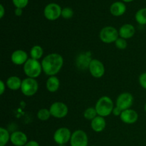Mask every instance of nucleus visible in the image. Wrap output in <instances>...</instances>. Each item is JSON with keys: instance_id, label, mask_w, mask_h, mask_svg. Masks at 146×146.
<instances>
[{"instance_id": "obj_5", "label": "nucleus", "mask_w": 146, "mask_h": 146, "mask_svg": "<svg viewBox=\"0 0 146 146\" xmlns=\"http://www.w3.org/2000/svg\"><path fill=\"white\" fill-rule=\"evenodd\" d=\"M21 91L26 96H33L38 90V84L35 78H26L22 80Z\"/></svg>"}, {"instance_id": "obj_35", "label": "nucleus", "mask_w": 146, "mask_h": 146, "mask_svg": "<svg viewBox=\"0 0 146 146\" xmlns=\"http://www.w3.org/2000/svg\"><path fill=\"white\" fill-rule=\"evenodd\" d=\"M123 2H125V3H129V2H131V1H134V0H122Z\"/></svg>"}, {"instance_id": "obj_16", "label": "nucleus", "mask_w": 146, "mask_h": 146, "mask_svg": "<svg viewBox=\"0 0 146 146\" xmlns=\"http://www.w3.org/2000/svg\"><path fill=\"white\" fill-rule=\"evenodd\" d=\"M126 11V6L123 1H115L110 7V12L114 17H121Z\"/></svg>"}, {"instance_id": "obj_30", "label": "nucleus", "mask_w": 146, "mask_h": 146, "mask_svg": "<svg viewBox=\"0 0 146 146\" xmlns=\"http://www.w3.org/2000/svg\"><path fill=\"white\" fill-rule=\"evenodd\" d=\"M6 86H7V85H6L5 83L2 80H1L0 81V95H3V94L5 92Z\"/></svg>"}, {"instance_id": "obj_24", "label": "nucleus", "mask_w": 146, "mask_h": 146, "mask_svg": "<svg viewBox=\"0 0 146 146\" xmlns=\"http://www.w3.org/2000/svg\"><path fill=\"white\" fill-rule=\"evenodd\" d=\"M97 115H98V113H97V111L96 110L95 107H88L84 112V117L86 120H88V121H91Z\"/></svg>"}, {"instance_id": "obj_27", "label": "nucleus", "mask_w": 146, "mask_h": 146, "mask_svg": "<svg viewBox=\"0 0 146 146\" xmlns=\"http://www.w3.org/2000/svg\"><path fill=\"white\" fill-rule=\"evenodd\" d=\"M115 45L118 49L123 50L125 49V48H126L127 45H128V43H127L126 39H124V38L119 37V38L115 41Z\"/></svg>"}, {"instance_id": "obj_12", "label": "nucleus", "mask_w": 146, "mask_h": 146, "mask_svg": "<svg viewBox=\"0 0 146 146\" xmlns=\"http://www.w3.org/2000/svg\"><path fill=\"white\" fill-rule=\"evenodd\" d=\"M28 59V54L24 50H15L11 55V62L17 66H24Z\"/></svg>"}, {"instance_id": "obj_3", "label": "nucleus", "mask_w": 146, "mask_h": 146, "mask_svg": "<svg viewBox=\"0 0 146 146\" xmlns=\"http://www.w3.org/2000/svg\"><path fill=\"white\" fill-rule=\"evenodd\" d=\"M23 70L28 78H36L41 74L43 71L41 63L38 60L29 58L23 66Z\"/></svg>"}, {"instance_id": "obj_6", "label": "nucleus", "mask_w": 146, "mask_h": 146, "mask_svg": "<svg viewBox=\"0 0 146 146\" xmlns=\"http://www.w3.org/2000/svg\"><path fill=\"white\" fill-rule=\"evenodd\" d=\"M62 8L56 3L48 4L44 9V15L49 21H55L61 17Z\"/></svg>"}, {"instance_id": "obj_7", "label": "nucleus", "mask_w": 146, "mask_h": 146, "mask_svg": "<svg viewBox=\"0 0 146 146\" xmlns=\"http://www.w3.org/2000/svg\"><path fill=\"white\" fill-rule=\"evenodd\" d=\"M49 111L51 116L56 118H63L68 113V108L66 104L61 101L53 103L49 107Z\"/></svg>"}, {"instance_id": "obj_26", "label": "nucleus", "mask_w": 146, "mask_h": 146, "mask_svg": "<svg viewBox=\"0 0 146 146\" xmlns=\"http://www.w3.org/2000/svg\"><path fill=\"white\" fill-rule=\"evenodd\" d=\"M74 14V10L71 7H64V8L62 9L61 17L64 19H69L72 18Z\"/></svg>"}, {"instance_id": "obj_33", "label": "nucleus", "mask_w": 146, "mask_h": 146, "mask_svg": "<svg viewBox=\"0 0 146 146\" xmlns=\"http://www.w3.org/2000/svg\"><path fill=\"white\" fill-rule=\"evenodd\" d=\"M14 14L17 17H21L23 14V9L19 8H16L14 10Z\"/></svg>"}, {"instance_id": "obj_8", "label": "nucleus", "mask_w": 146, "mask_h": 146, "mask_svg": "<svg viewBox=\"0 0 146 146\" xmlns=\"http://www.w3.org/2000/svg\"><path fill=\"white\" fill-rule=\"evenodd\" d=\"M71 131L68 128L61 127L58 128L54 133V141L58 145H66L70 142L71 138Z\"/></svg>"}, {"instance_id": "obj_14", "label": "nucleus", "mask_w": 146, "mask_h": 146, "mask_svg": "<svg viewBox=\"0 0 146 146\" xmlns=\"http://www.w3.org/2000/svg\"><path fill=\"white\" fill-rule=\"evenodd\" d=\"M10 141L14 146H24L28 142V138L22 131H17L11 134Z\"/></svg>"}, {"instance_id": "obj_29", "label": "nucleus", "mask_w": 146, "mask_h": 146, "mask_svg": "<svg viewBox=\"0 0 146 146\" xmlns=\"http://www.w3.org/2000/svg\"><path fill=\"white\" fill-rule=\"evenodd\" d=\"M139 84L143 88L146 90V72L143 73L139 76Z\"/></svg>"}, {"instance_id": "obj_20", "label": "nucleus", "mask_w": 146, "mask_h": 146, "mask_svg": "<svg viewBox=\"0 0 146 146\" xmlns=\"http://www.w3.org/2000/svg\"><path fill=\"white\" fill-rule=\"evenodd\" d=\"M21 83H22V80H21L19 77L12 76L7 78L6 81V85L7 88H9L11 91H17L18 89H21Z\"/></svg>"}, {"instance_id": "obj_21", "label": "nucleus", "mask_w": 146, "mask_h": 146, "mask_svg": "<svg viewBox=\"0 0 146 146\" xmlns=\"http://www.w3.org/2000/svg\"><path fill=\"white\" fill-rule=\"evenodd\" d=\"M44 55V49L39 45H34L30 50V56L31 58L39 60Z\"/></svg>"}, {"instance_id": "obj_13", "label": "nucleus", "mask_w": 146, "mask_h": 146, "mask_svg": "<svg viewBox=\"0 0 146 146\" xmlns=\"http://www.w3.org/2000/svg\"><path fill=\"white\" fill-rule=\"evenodd\" d=\"M120 118L124 123L133 124L138 121V114L135 110L129 108L122 111L120 115Z\"/></svg>"}, {"instance_id": "obj_1", "label": "nucleus", "mask_w": 146, "mask_h": 146, "mask_svg": "<svg viewBox=\"0 0 146 146\" xmlns=\"http://www.w3.org/2000/svg\"><path fill=\"white\" fill-rule=\"evenodd\" d=\"M43 71L48 76H56L62 68L64 66L63 56L57 53L48 54L41 61Z\"/></svg>"}, {"instance_id": "obj_36", "label": "nucleus", "mask_w": 146, "mask_h": 146, "mask_svg": "<svg viewBox=\"0 0 146 146\" xmlns=\"http://www.w3.org/2000/svg\"><path fill=\"white\" fill-rule=\"evenodd\" d=\"M144 110H145V113H146V104H145V106H144Z\"/></svg>"}, {"instance_id": "obj_11", "label": "nucleus", "mask_w": 146, "mask_h": 146, "mask_svg": "<svg viewBox=\"0 0 146 146\" xmlns=\"http://www.w3.org/2000/svg\"><path fill=\"white\" fill-rule=\"evenodd\" d=\"M88 71L93 77L100 78L105 74V66L100 60L92 59L88 66Z\"/></svg>"}, {"instance_id": "obj_4", "label": "nucleus", "mask_w": 146, "mask_h": 146, "mask_svg": "<svg viewBox=\"0 0 146 146\" xmlns=\"http://www.w3.org/2000/svg\"><path fill=\"white\" fill-rule=\"evenodd\" d=\"M99 38L102 42L105 44L115 43L119 38L118 31L112 26H107L104 27L99 33Z\"/></svg>"}, {"instance_id": "obj_2", "label": "nucleus", "mask_w": 146, "mask_h": 146, "mask_svg": "<svg viewBox=\"0 0 146 146\" xmlns=\"http://www.w3.org/2000/svg\"><path fill=\"white\" fill-rule=\"evenodd\" d=\"M95 108L98 115L105 118L112 113L114 108L113 101L110 97L104 96L97 101L95 105Z\"/></svg>"}, {"instance_id": "obj_34", "label": "nucleus", "mask_w": 146, "mask_h": 146, "mask_svg": "<svg viewBox=\"0 0 146 146\" xmlns=\"http://www.w3.org/2000/svg\"><path fill=\"white\" fill-rule=\"evenodd\" d=\"M5 14V9L3 4H0V19H2Z\"/></svg>"}, {"instance_id": "obj_28", "label": "nucleus", "mask_w": 146, "mask_h": 146, "mask_svg": "<svg viewBox=\"0 0 146 146\" xmlns=\"http://www.w3.org/2000/svg\"><path fill=\"white\" fill-rule=\"evenodd\" d=\"M13 4L16 8L24 9L28 5L29 0H12Z\"/></svg>"}, {"instance_id": "obj_25", "label": "nucleus", "mask_w": 146, "mask_h": 146, "mask_svg": "<svg viewBox=\"0 0 146 146\" xmlns=\"http://www.w3.org/2000/svg\"><path fill=\"white\" fill-rule=\"evenodd\" d=\"M51 116V115L49 109L41 108V109L38 110V111L37 112V118H38V120L41 121H48Z\"/></svg>"}, {"instance_id": "obj_38", "label": "nucleus", "mask_w": 146, "mask_h": 146, "mask_svg": "<svg viewBox=\"0 0 146 146\" xmlns=\"http://www.w3.org/2000/svg\"><path fill=\"white\" fill-rule=\"evenodd\" d=\"M90 146H96V145H90Z\"/></svg>"}, {"instance_id": "obj_31", "label": "nucleus", "mask_w": 146, "mask_h": 146, "mask_svg": "<svg viewBox=\"0 0 146 146\" xmlns=\"http://www.w3.org/2000/svg\"><path fill=\"white\" fill-rule=\"evenodd\" d=\"M123 111H121L120 108H118L117 106H115L114 107L113 110V112H112V114H113L115 116H120L121 114V113H122Z\"/></svg>"}, {"instance_id": "obj_37", "label": "nucleus", "mask_w": 146, "mask_h": 146, "mask_svg": "<svg viewBox=\"0 0 146 146\" xmlns=\"http://www.w3.org/2000/svg\"><path fill=\"white\" fill-rule=\"evenodd\" d=\"M58 146H66V145H58Z\"/></svg>"}, {"instance_id": "obj_17", "label": "nucleus", "mask_w": 146, "mask_h": 146, "mask_svg": "<svg viewBox=\"0 0 146 146\" xmlns=\"http://www.w3.org/2000/svg\"><path fill=\"white\" fill-rule=\"evenodd\" d=\"M106 126L105 118L100 115H97L91 122V127L94 132L101 133L104 131Z\"/></svg>"}, {"instance_id": "obj_10", "label": "nucleus", "mask_w": 146, "mask_h": 146, "mask_svg": "<svg viewBox=\"0 0 146 146\" xmlns=\"http://www.w3.org/2000/svg\"><path fill=\"white\" fill-rule=\"evenodd\" d=\"M88 138L86 133L83 130H76L71 135V146H88Z\"/></svg>"}, {"instance_id": "obj_19", "label": "nucleus", "mask_w": 146, "mask_h": 146, "mask_svg": "<svg viewBox=\"0 0 146 146\" xmlns=\"http://www.w3.org/2000/svg\"><path fill=\"white\" fill-rule=\"evenodd\" d=\"M46 89L51 93H55L58 90L60 87V81L56 76H49L46 82Z\"/></svg>"}, {"instance_id": "obj_9", "label": "nucleus", "mask_w": 146, "mask_h": 146, "mask_svg": "<svg viewBox=\"0 0 146 146\" xmlns=\"http://www.w3.org/2000/svg\"><path fill=\"white\" fill-rule=\"evenodd\" d=\"M133 104V96L128 92L122 93L117 97L115 101V106L118 107L121 111L129 109Z\"/></svg>"}, {"instance_id": "obj_22", "label": "nucleus", "mask_w": 146, "mask_h": 146, "mask_svg": "<svg viewBox=\"0 0 146 146\" xmlns=\"http://www.w3.org/2000/svg\"><path fill=\"white\" fill-rule=\"evenodd\" d=\"M11 134L6 128H0V146H5L10 141Z\"/></svg>"}, {"instance_id": "obj_23", "label": "nucleus", "mask_w": 146, "mask_h": 146, "mask_svg": "<svg viewBox=\"0 0 146 146\" xmlns=\"http://www.w3.org/2000/svg\"><path fill=\"white\" fill-rule=\"evenodd\" d=\"M135 19L141 25H146V7L141 9L135 13Z\"/></svg>"}, {"instance_id": "obj_15", "label": "nucleus", "mask_w": 146, "mask_h": 146, "mask_svg": "<svg viewBox=\"0 0 146 146\" xmlns=\"http://www.w3.org/2000/svg\"><path fill=\"white\" fill-rule=\"evenodd\" d=\"M135 33V29L133 25L131 24H125L120 27L118 30L119 37L124 38V39H128L132 38Z\"/></svg>"}, {"instance_id": "obj_18", "label": "nucleus", "mask_w": 146, "mask_h": 146, "mask_svg": "<svg viewBox=\"0 0 146 146\" xmlns=\"http://www.w3.org/2000/svg\"><path fill=\"white\" fill-rule=\"evenodd\" d=\"M91 55L89 53H81L76 58V65L81 69L88 68L90 62L91 61Z\"/></svg>"}, {"instance_id": "obj_32", "label": "nucleus", "mask_w": 146, "mask_h": 146, "mask_svg": "<svg viewBox=\"0 0 146 146\" xmlns=\"http://www.w3.org/2000/svg\"><path fill=\"white\" fill-rule=\"evenodd\" d=\"M24 146H40L38 142H36V141H29L27 142V143Z\"/></svg>"}]
</instances>
